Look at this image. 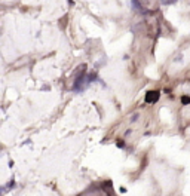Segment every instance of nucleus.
<instances>
[{
  "label": "nucleus",
  "instance_id": "1",
  "mask_svg": "<svg viewBox=\"0 0 190 196\" xmlns=\"http://www.w3.org/2000/svg\"><path fill=\"white\" fill-rule=\"evenodd\" d=\"M159 97H160L159 91H149L146 94V97H144V100H146V103H156L159 101Z\"/></svg>",
  "mask_w": 190,
  "mask_h": 196
},
{
  "label": "nucleus",
  "instance_id": "2",
  "mask_svg": "<svg viewBox=\"0 0 190 196\" xmlns=\"http://www.w3.org/2000/svg\"><path fill=\"white\" fill-rule=\"evenodd\" d=\"M181 103L183 104H190V98L189 97H181Z\"/></svg>",
  "mask_w": 190,
  "mask_h": 196
}]
</instances>
